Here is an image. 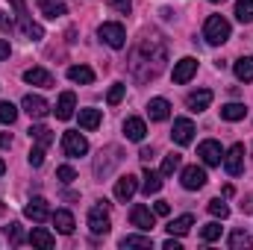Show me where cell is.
Masks as SVG:
<instances>
[{
    "instance_id": "obj_1",
    "label": "cell",
    "mask_w": 253,
    "mask_h": 250,
    "mask_svg": "<svg viewBox=\"0 0 253 250\" xmlns=\"http://www.w3.org/2000/svg\"><path fill=\"white\" fill-rule=\"evenodd\" d=\"M165 56H168V50H165L162 39H159L156 33L144 36L141 44H138L135 53H132V62H129L135 80H153V77H159V71L165 68Z\"/></svg>"
},
{
    "instance_id": "obj_2",
    "label": "cell",
    "mask_w": 253,
    "mask_h": 250,
    "mask_svg": "<svg viewBox=\"0 0 253 250\" xmlns=\"http://www.w3.org/2000/svg\"><path fill=\"white\" fill-rule=\"evenodd\" d=\"M203 39H206V44H212V47L224 44V42L230 39V21L221 18V15H209L206 24H203Z\"/></svg>"
},
{
    "instance_id": "obj_3",
    "label": "cell",
    "mask_w": 253,
    "mask_h": 250,
    "mask_svg": "<svg viewBox=\"0 0 253 250\" xmlns=\"http://www.w3.org/2000/svg\"><path fill=\"white\" fill-rule=\"evenodd\" d=\"M9 3H12L15 15H18V27H21V33H24L27 39H33V42L44 39V30H42V24H36V21L30 18V12H27V3H24V0H9Z\"/></svg>"
},
{
    "instance_id": "obj_4",
    "label": "cell",
    "mask_w": 253,
    "mask_h": 250,
    "mask_svg": "<svg viewBox=\"0 0 253 250\" xmlns=\"http://www.w3.org/2000/svg\"><path fill=\"white\" fill-rule=\"evenodd\" d=\"M97 36H100V42H103V44H109V47H115V50H121V47L126 44V30L121 27V24H115V21L100 24Z\"/></svg>"
},
{
    "instance_id": "obj_5",
    "label": "cell",
    "mask_w": 253,
    "mask_h": 250,
    "mask_svg": "<svg viewBox=\"0 0 253 250\" xmlns=\"http://www.w3.org/2000/svg\"><path fill=\"white\" fill-rule=\"evenodd\" d=\"M62 150H65V156H85L88 153V141H85V135L83 132H77V129H68L62 135Z\"/></svg>"
},
{
    "instance_id": "obj_6",
    "label": "cell",
    "mask_w": 253,
    "mask_h": 250,
    "mask_svg": "<svg viewBox=\"0 0 253 250\" xmlns=\"http://www.w3.org/2000/svg\"><path fill=\"white\" fill-rule=\"evenodd\" d=\"M109 227H112V221H109L106 206H103V203H100V206H91V209H88V230H91L94 236H106Z\"/></svg>"
},
{
    "instance_id": "obj_7",
    "label": "cell",
    "mask_w": 253,
    "mask_h": 250,
    "mask_svg": "<svg viewBox=\"0 0 253 250\" xmlns=\"http://www.w3.org/2000/svg\"><path fill=\"white\" fill-rule=\"evenodd\" d=\"M197 156L203 159V165H221L224 162V150H221V144L215 141V138H206V141H200V147H197Z\"/></svg>"
},
{
    "instance_id": "obj_8",
    "label": "cell",
    "mask_w": 253,
    "mask_h": 250,
    "mask_svg": "<svg viewBox=\"0 0 253 250\" xmlns=\"http://www.w3.org/2000/svg\"><path fill=\"white\" fill-rule=\"evenodd\" d=\"M224 168L230 177H239L245 171V144H233L227 153H224Z\"/></svg>"
},
{
    "instance_id": "obj_9",
    "label": "cell",
    "mask_w": 253,
    "mask_h": 250,
    "mask_svg": "<svg viewBox=\"0 0 253 250\" xmlns=\"http://www.w3.org/2000/svg\"><path fill=\"white\" fill-rule=\"evenodd\" d=\"M129 221H132V227H138L141 233H150L153 227H156V212H150L147 206H132V212H129Z\"/></svg>"
},
{
    "instance_id": "obj_10",
    "label": "cell",
    "mask_w": 253,
    "mask_h": 250,
    "mask_svg": "<svg viewBox=\"0 0 253 250\" xmlns=\"http://www.w3.org/2000/svg\"><path fill=\"white\" fill-rule=\"evenodd\" d=\"M24 215H27L33 224H44V221H47L53 212L47 209V200H44V197H33V200L24 206Z\"/></svg>"
},
{
    "instance_id": "obj_11",
    "label": "cell",
    "mask_w": 253,
    "mask_h": 250,
    "mask_svg": "<svg viewBox=\"0 0 253 250\" xmlns=\"http://www.w3.org/2000/svg\"><path fill=\"white\" fill-rule=\"evenodd\" d=\"M21 109H24L30 118H36V121H39V118H44V115L50 112L47 100H44V97H39V94H27V97L21 100Z\"/></svg>"
},
{
    "instance_id": "obj_12",
    "label": "cell",
    "mask_w": 253,
    "mask_h": 250,
    "mask_svg": "<svg viewBox=\"0 0 253 250\" xmlns=\"http://www.w3.org/2000/svg\"><path fill=\"white\" fill-rule=\"evenodd\" d=\"M180 180H183V188H189V191H197V188L206 186V171H203L200 165H189V168H183Z\"/></svg>"
},
{
    "instance_id": "obj_13",
    "label": "cell",
    "mask_w": 253,
    "mask_h": 250,
    "mask_svg": "<svg viewBox=\"0 0 253 250\" xmlns=\"http://www.w3.org/2000/svg\"><path fill=\"white\" fill-rule=\"evenodd\" d=\"M197 74V59L194 56H186V59H180V62L174 65V83H189L191 77Z\"/></svg>"
},
{
    "instance_id": "obj_14",
    "label": "cell",
    "mask_w": 253,
    "mask_h": 250,
    "mask_svg": "<svg viewBox=\"0 0 253 250\" xmlns=\"http://www.w3.org/2000/svg\"><path fill=\"white\" fill-rule=\"evenodd\" d=\"M171 138H174L177 144H191V138H194V124H191L189 118H177V121H174V129H171Z\"/></svg>"
},
{
    "instance_id": "obj_15",
    "label": "cell",
    "mask_w": 253,
    "mask_h": 250,
    "mask_svg": "<svg viewBox=\"0 0 253 250\" xmlns=\"http://www.w3.org/2000/svg\"><path fill=\"white\" fill-rule=\"evenodd\" d=\"M138 191V180L132 177V174H124L118 183H115V197L121 200V203H126V200H132V194Z\"/></svg>"
},
{
    "instance_id": "obj_16",
    "label": "cell",
    "mask_w": 253,
    "mask_h": 250,
    "mask_svg": "<svg viewBox=\"0 0 253 250\" xmlns=\"http://www.w3.org/2000/svg\"><path fill=\"white\" fill-rule=\"evenodd\" d=\"M74 109H77V97H74V91H62L59 94V103H56V118L59 121H68L71 115H74Z\"/></svg>"
},
{
    "instance_id": "obj_17",
    "label": "cell",
    "mask_w": 253,
    "mask_h": 250,
    "mask_svg": "<svg viewBox=\"0 0 253 250\" xmlns=\"http://www.w3.org/2000/svg\"><path fill=\"white\" fill-rule=\"evenodd\" d=\"M24 80H27L30 85L53 88V77H50V71H44V68H30V71H24Z\"/></svg>"
},
{
    "instance_id": "obj_18",
    "label": "cell",
    "mask_w": 253,
    "mask_h": 250,
    "mask_svg": "<svg viewBox=\"0 0 253 250\" xmlns=\"http://www.w3.org/2000/svg\"><path fill=\"white\" fill-rule=\"evenodd\" d=\"M212 103V91L209 88H200V91H191L189 97H186V106H189L191 112H203L206 106Z\"/></svg>"
},
{
    "instance_id": "obj_19",
    "label": "cell",
    "mask_w": 253,
    "mask_h": 250,
    "mask_svg": "<svg viewBox=\"0 0 253 250\" xmlns=\"http://www.w3.org/2000/svg\"><path fill=\"white\" fill-rule=\"evenodd\" d=\"M147 115H150V121H165V118L171 115V103H168L165 97H153V100L147 103Z\"/></svg>"
},
{
    "instance_id": "obj_20",
    "label": "cell",
    "mask_w": 253,
    "mask_h": 250,
    "mask_svg": "<svg viewBox=\"0 0 253 250\" xmlns=\"http://www.w3.org/2000/svg\"><path fill=\"white\" fill-rule=\"evenodd\" d=\"M50 221H53V227H56L62 236H71V233H74V215H71L68 209H56V212L50 215Z\"/></svg>"
},
{
    "instance_id": "obj_21",
    "label": "cell",
    "mask_w": 253,
    "mask_h": 250,
    "mask_svg": "<svg viewBox=\"0 0 253 250\" xmlns=\"http://www.w3.org/2000/svg\"><path fill=\"white\" fill-rule=\"evenodd\" d=\"M30 245H33V248H42V250H50L56 245V239H53V233H47L44 227H36V230L30 233Z\"/></svg>"
},
{
    "instance_id": "obj_22",
    "label": "cell",
    "mask_w": 253,
    "mask_h": 250,
    "mask_svg": "<svg viewBox=\"0 0 253 250\" xmlns=\"http://www.w3.org/2000/svg\"><path fill=\"white\" fill-rule=\"evenodd\" d=\"M124 135L129 138V141H141V138L147 135V126H144L141 118H126L124 121Z\"/></svg>"
},
{
    "instance_id": "obj_23",
    "label": "cell",
    "mask_w": 253,
    "mask_h": 250,
    "mask_svg": "<svg viewBox=\"0 0 253 250\" xmlns=\"http://www.w3.org/2000/svg\"><path fill=\"white\" fill-rule=\"evenodd\" d=\"M68 80L88 85V83H94V71H91L88 65H71V68H68Z\"/></svg>"
},
{
    "instance_id": "obj_24",
    "label": "cell",
    "mask_w": 253,
    "mask_h": 250,
    "mask_svg": "<svg viewBox=\"0 0 253 250\" xmlns=\"http://www.w3.org/2000/svg\"><path fill=\"white\" fill-rule=\"evenodd\" d=\"M141 191L150 197V194H159V188H162V174H156V171H150V168H144V174H141Z\"/></svg>"
},
{
    "instance_id": "obj_25",
    "label": "cell",
    "mask_w": 253,
    "mask_h": 250,
    "mask_svg": "<svg viewBox=\"0 0 253 250\" xmlns=\"http://www.w3.org/2000/svg\"><path fill=\"white\" fill-rule=\"evenodd\" d=\"M39 9H42L44 18H62L65 12H68V6H65L62 0H39Z\"/></svg>"
},
{
    "instance_id": "obj_26",
    "label": "cell",
    "mask_w": 253,
    "mask_h": 250,
    "mask_svg": "<svg viewBox=\"0 0 253 250\" xmlns=\"http://www.w3.org/2000/svg\"><path fill=\"white\" fill-rule=\"evenodd\" d=\"M121 248L124 250H150L153 248V239L150 236H124Z\"/></svg>"
},
{
    "instance_id": "obj_27",
    "label": "cell",
    "mask_w": 253,
    "mask_h": 250,
    "mask_svg": "<svg viewBox=\"0 0 253 250\" xmlns=\"http://www.w3.org/2000/svg\"><path fill=\"white\" fill-rule=\"evenodd\" d=\"M233 71H236V77L242 83H253V56H242L239 62L233 65Z\"/></svg>"
},
{
    "instance_id": "obj_28",
    "label": "cell",
    "mask_w": 253,
    "mask_h": 250,
    "mask_svg": "<svg viewBox=\"0 0 253 250\" xmlns=\"http://www.w3.org/2000/svg\"><path fill=\"white\" fill-rule=\"evenodd\" d=\"M191 227H194V218H191V215H180V218H174V221L168 224V233H171V236H186Z\"/></svg>"
},
{
    "instance_id": "obj_29",
    "label": "cell",
    "mask_w": 253,
    "mask_h": 250,
    "mask_svg": "<svg viewBox=\"0 0 253 250\" xmlns=\"http://www.w3.org/2000/svg\"><path fill=\"white\" fill-rule=\"evenodd\" d=\"M30 138H36V144H42V147H50V144H53V132L44 124L30 126Z\"/></svg>"
},
{
    "instance_id": "obj_30",
    "label": "cell",
    "mask_w": 253,
    "mask_h": 250,
    "mask_svg": "<svg viewBox=\"0 0 253 250\" xmlns=\"http://www.w3.org/2000/svg\"><path fill=\"white\" fill-rule=\"evenodd\" d=\"M245 115H248L245 103H227V106H221V118L224 121H242Z\"/></svg>"
},
{
    "instance_id": "obj_31",
    "label": "cell",
    "mask_w": 253,
    "mask_h": 250,
    "mask_svg": "<svg viewBox=\"0 0 253 250\" xmlns=\"http://www.w3.org/2000/svg\"><path fill=\"white\" fill-rule=\"evenodd\" d=\"M80 126L83 129H97L100 126V109H80Z\"/></svg>"
},
{
    "instance_id": "obj_32",
    "label": "cell",
    "mask_w": 253,
    "mask_h": 250,
    "mask_svg": "<svg viewBox=\"0 0 253 250\" xmlns=\"http://www.w3.org/2000/svg\"><path fill=\"white\" fill-rule=\"evenodd\" d=\"M251 245H253V239L245 233V230H236V233L230 236V248L233 250H248Z\"/></svg>"
},
{
    "instance_id": "obj_33",
    "label": "cell",
    "mask_w": 253,
    "mask_h": 250,
    "mask_svg": "<svg viewBox=\"0 0 253 250\" xmlns=\"http://www.w3.org/2000/svg\"><path fill=\"white\" fill-rule=\"evenodd\" d=\"M236 18L242 24H251L253 21V0H239L236 3Z\"/></svg>"
},
{
    "instance_id": "obj_34",
    "label": "cell",
    "mask_w": 253,
    "mask_h": 250,
    "mask_svg": "<svg viewBox=\"0 0 253 250\" xmlns=\"http://www.w3.org/2000/svg\"><path fill=\"white\" fill-rule=\"evenodd\" d=\"M177 168H180V153H171V156H165V159H162V168H159V174H162V177H171Z\"/></svg>"
},
{
    "instance_id": "obj_35",
    "label": "cell",
    "mask_w": 253,
    "mask_h": 250,
    "mask_svg": "<svg viewBox=\"0 0 253 250\" xmlns=\"http://www.w3.org/2000/svg\"><path fill=\"white\" fill-rule=\"evenodd\" d=\"M15 118H18V106L9 103V100H3L0 103V121L3 124H15Z\"/></svg>"
},
{
    "instance_id": "obj_36",
    "label": "cell",
    "mask_w": 253,
    "mask_h": 250,
    "mask_svg": "<svg viewBox=\"0 0 253 250\" xmlns=\"http://www.w3.org/2000/svg\"><path fill=\"white\" fill-rule=\"evenodd\" d=\"M200 236H203V242H215V239H221V224H218V221H209V224L200 230Z\"/></svg>"
},
{
    "instance_id": "obj_37",
    "label": "cell",
    "mask_w": 253,
    "mask_h": 250,
    "mask_svg": "<svg viewBox=\"0 0 253 250\" xmlns=\"http://www.w3.org/2000/svg\"><path fill=\"white\" fill-rule=\"evenodd\" d=\"M209 212H212L215 218H221V221H224V218L230 215V206H227V203L218 197V200H209Z\"/></svg>"
},
{
    "instance_id": "obj_38",
    "label": "cell",
    "mask_w": 253,
    "mask_h": 250,
    "mask_svg": "<svg viewBox=\"0 0 253 250\" xmlns=\"http://www.w3.org/2000/svg\"><path fill=\"white\" fill-rule=\"evenodd\" d=\"M124 91H126V85H124V83H115V85L109 88V94H106V100H109V103L115 106V103H121V100H124Z\"/></svg>"
},
{
    "instance_id": "obj_39",
    "label": "cell",
    "mask_w": 253,
    "mask_h": 250,
    "mask_svg": "<svg viewBox=\"0 0 253 250\" xmlns=\"http://www.w3.org/2000/svg\"><path fill=\"white\" fill-rule=\"evenodd\" d=\"M27 159H30V165H33V168H39V165L44 162V147H42V144H36V147L30 150V156H27Z\"/></svg>"
},
{
    "instance_id": "obj_40",
    "label": "cell",
    "mask_w": 253,
    "mask_h": 250,
    "mask_svg": "<svg viewBox=\"0 0 253 250\" xmlns=\"http://www.w3.org/2000/svg\"><path fill=\"white\" fill-rule=\"evenodd\" d=\"M56 177H59L62 183H74V180H77V171H74L71 165H62V168L56 171Z\"/></svg>"
},
{
    "instance_id": "obj_41",
    "label": "cell",
    "mask_w": 253,
    "mask_h": 250,
    "mask_svg": "<svg viewBox=\"0 0 253 250\" xmlns=\"http://www.w3.org/2000/svg\"><path fill=\"white\" fill-rule=\"evenodd\" d=\"M6 236H9L12 245H18V242H21V227H18V224H9V227H6Z\"/></svg>"
},
{
    "instance_id": "obj_42",
    "label": "cell",
    "mask_w": 253,
    "mask_h": 250,
    "mask_svg": "<svg viewBox=\"0 0 253 250\" xmlns=\"http://www.w3.org/2000/svg\"><path fill=\"white\" fill-rule=\"evenodd\" d=\"M109 6H112V9H118V12H129V9H132V0H109Z\"/></svg>"
},
{
    "instance_id": "obj_43",
    "label": "cell",
    "mask_w": 253,
    "mask_h": 250,
    "mask_svg": "<svg viewBox=\"0 0 253 250\" xmlns=\"http://www.w3.org/2000/svg\"><path fill=\"white\" fill-rule=\"evenodd\" d=\"M0 30H3V33H12V30H15V21H12L6 12H0Z\"/></svg>"
},
{
    "instance_id": "obj_44",
    "label": "cell",
    "mask_w": 253,
    "mask_h": 250,
    "mask_svg": "<svg viewBox=\"0 0 253 250\" xmlns=\"http://www.w3.org/2000/svg\"><path fill=\"white\" fill-rule=\"evenodd\" d=\"M153 212H156V215H168V212H171V203H168V200H159V203L153 206Z\"/></svg>"
},
{
    "instance_id": "obj_45",
    "label": "cell",
    "mask_w": 253,
    "mask_h": 250,
    "mask_svg": "<svg viewBox=\"0 0 253 250\" xmlns=\"http://www.w3.org/2000/svg\"><path fill=\"white\" fill-rule=\"evenodd\" d=\"M162 248H165V250H183V248H180V242H177L174 236H171V239H168V242H165Z\"/></svg>"
},
{
    "instance_id": "obj_46",
    "label": "cell",
    "mask_w": 253,
    "mask_h": 250,
    "mask_svg": "<svg viewBox=\"0 0 253 250\" xmlns=\"http://www.w3.org/2000/svg\"><path fill=\"white\" fill-rule=\"evenodd\" d=\"M3 59H9V42L0 39V62H3Z\"/></svg>"
},
{
    "instance_id": "obj_47",
    "label": "cell",
    "mask_w": 253,
    "mask_h": 250,
    "mask_svg": "<svg viewBox=\"0 0 253 250\" xmlns=\"http://www.w3.org/2000/svg\"><path fill=\"white\" fill-rule=\"evenodd\" d=\"M0 147H12V135H6V132H0Z\"/></svg>"
},
{
    "instance_id": "obj_48",
    "label": "cell",
    "mask_w": 253,
    "mask_h": 250,
    "mask_svg": "<svg viewBox=\"0 0 253 250\" xmlns=\"http://www.w3.org/2000/svg\"><path fill=\"white\" fill-rule=\"evenodd\" d=\"M138 156H141V159H144V162H147V159H150V156H153V150H150V147H144V150H141V153H138Z\"/></svg>"
},
{
    "instance_id": "obj_49",
    "label": "cell",
    "mask_w": 253,
    "mask_h": 250,
    "mask_svg": "<svg viewBox=\"0 0 253 250\" xmlns=\"http://www.w3.org/2000/svg\"><path fill=\"white\" fill-rule=\"evenodd\" d=\"M3 174H6V162L0 159V177H3Z\"/></svg>"
},
{
    "instance_id": "obj_50",
    "label": "cell",
    "mask_w": 253,
    "mask_h": 250,
    "mask_svg": "<svg viewBox=\"0 0 253 250\" xmlns=\"http://www.w3.org/2000/svg\"><path fill=\"white\" fill-rule=\"evenodd\" d=\"M209 3H224V0H209Z\"/></svg>"
}]
</instances>
